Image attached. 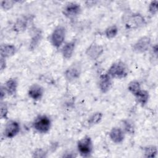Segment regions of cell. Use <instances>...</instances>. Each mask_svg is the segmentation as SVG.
<instances>
[{
    "label": "cell",
    "mask_w": 158,
    "mask_h": 158,
    "mask_svg": "<svg viewBox=\"0 0 158 158\" xmlns=\"http://www.w3.org/2000/svg\"><path fill=\"white\" fill-rule=\"evenodd\" d=\"M77 147L78 152L81 157H89L93 150V144L91 137L85 136L81 138L77 142Z\"/></svg>",
    "instance_id": "obj_5"
},
{
    "label": "cell",
    "mask_w": 158,
    "mask_h": 158,
    "mask_svg": "<svg viewBox=\"0 0 158 158\" xmlns=\"http://www.w3.org/2000/svg\"><path fill=\"white\" fill-rule=\"evenodd\" d=\"M6 93L3 88L2 86H1V92H0V98H1V101H2L3 99H4L6 95Z\"/></svg>",
    "instance_id": "obj_30"
},
{
    "label": "cell",
    "mask_w": 158,
    "mask_h": 158,
    "mask_svg": "<svg viewBox=\"0 0 158 158\" xmlns=\"http://www.w3.org/2000/svg\"><path fill=\"white\" fill-rule=\"evenodd\" d=\"M151 44V38L148 36H143L133 44V50L136 53H143L148 51Z\"/></svg>",
    "instance_id": "obj_9"
},
{
    "label": "cell",
    "mask_w": 158,
    "mask_h": 158,
    "mask_svg": "<svg viewBox=\"0 0 158 158\" xmlns=\"http://www.w3.org/2000/svg\"><path fill=\"white\" fill-rule=\"evenodd\" d=\"M112 86V78L106 72L100 75L98 81V86L102 93H107Z\"/></svg>",
    "instance_id": "obj_11"
},
{
    "label": "cell",
    "mask_w": 158,
    "mask_h": 158,
    "mask_svg": "<svg viewBox=\"0 0 158 158\" xmlns=\"http://www.w3.org/2000/svg\"><path fill=\"white\" fill-rule=\"evenodd\" d=\"M16 2L17 1L13 0H3L1 2V7L4 10H9L14 7Z\"/></svg>",
    "instance_id": "obj_25"
},
{
    "label": "cell",
    "mask_w": 158,
    "mask_h": 158,
    "mask_svg": "<svg viewBox=\"0 0 158 158\" xmlns=\"http://www.w3.org/2000/svg\"><path fill=\"white\" fill-rule=\"evenodd\" d=\"M51 120L47 115L43 114L35 118L32 123L33 128L39 133L45 134L49 131L51 128Z\"/></svg>",
    "instance_id": "obj_2"
},
{
    "label": "cell",
    "mask_w": 158,
    "mask_h": 158,
    "mask_svg": "<svg viewBox=\"0 0 158 158\" xmlns=\"http://www.w3.org/2000/svg\"><path fill=\"white\" fill-rule=\"evenodd\" d=\"M6 59L1 57V60H0V69L1 71H3L4 70L6 69Z\"/></svg>",
    "instance_id": "obj_29"
},
{
    "label": "cell",
    "mask_w": 158,
    "mask_h": 158,
    "mask_svg": "<svg viewBox=\"0 0 158 158\" xmlns=\"http://www.w3.org/2000/svg\"><path fill=\"white\" fill-rule=\"evenodd\" d=\"M41 36H42V33L41 30H37L34 32L33 35L31 37V42L30 44V49L31 50L35 49V48L38 46V43L40 42Z\"/></svg>",
    "instance_id": "obj_19"
},
{
    "label": "cell",
    "mask_w": 158,
    "mask_h": 158,
    "mask_svg": "<svg viewBox=\"0 0 158 158\" xmlns=\"http://www.w3.org/2000/svg\"><path fill=\"white\" fill-rule=\"evenodd\" d=\"M76 43L77 40L73 39L69 42L65 43L63 45L61 49V54L64 59H69L72 57L75 51Z\"/></svg>",
    "instance_id": "obj_14"
},
{
    "label": "cell",
    "mask_w": 158,
    "mask_h": 158,
    "mask_svg": "<svg viewBox=\"0 0 158 158\" xmlns=\"http://www.w3.org/2000/svg\"><path fill=\"white\" fill-rule=\"evenodd\" d=\"M143 153L145 157H156L157 153V146L154 145L147 146L143 148Z\"/></svg>",
    "instance_id": "obj_22"
},
{
    "label": "cell",
    "mask_w": 158,
    "mask_h": 158,
    "mask_svg": "<svg viewBox=\"0 0 158 158\" xmlns=\"http://www.w3.org/2000/svg\"><path fill=\"white\" fill-rule=\"evenodd\" d=\"M2 86L7 94L13 96L15 94L17 90L18 80L16 78H9Z\"/></svg>",
    "instance_id": "obj_15"
},
{
    "label": "cell",
    "mask_w": 158,
    "mask_h": 158,
    "mask_svg": "<svg viewBox=\"0 0 158 158\" xmlns=\"http://www.w3.org/2000/svg\"><path fill=\"white\" fill-rule=\"evenodd\" d=\"M46 152L43 149H37L33 153V157H46Z\"/></svg>",
    "instance_id": "obj_28"
},
{
    "label": "cell",
    "mask_w": 158,
    "mask_h": 158,
    "mask_svg": "<svg viewBox=\"0 0 158 158\" xmlns=\"http://www.w3.org/2000/svg\"><path fill=\"white\" fill-rule=\"evenodd\" d=\"M81 73V65L79 62L72 64L64 72V77L69 82L78 80Z\"/></svg>",
    "instance_id": "obj_6"
},
{
    "label": "cell",
    "mask_w": 158,
    "mask_h": 158,
    "mask_svg": "<svg viewBox=\"0 0 158 158\" xmlns=\"http://www.w3.org/2000/svg\"><path fill=\"white\" fill-rule=\"evenodd\" d=\"M28 19L26 16H21L17 19L13 25L12 29L17 33H22L24 31L28 26Z\"/></svg>",
    "instance_id": "obj_17"
},
{
    "label": "cell",
    "mask_w": 158,
    "mask_h": 158,
    "mask_svg": "<svg viewBox=\"0 0 158 158\" xmlns=\"http://www.w3.org/2000/svg\"><path fill=\"white\" fill-rule=\"evenodd\" d=\"M103 117V114L101 112H96L93 113L88 119V123L91 125L98 124L102 120Z\"/></svg>",
    "instance_id": "obj_24"
},
{
    "label": "cell",
    "mask_w": 158,
    "mask_h": 158,
    "mask_svg": "<svg viewBox=\"0 0 158 158\" xmlns=\"http://www.w3.org/2000/svg\"><path fill=\"white\" fill-rule=\"evenodd\" d=\"M20 131V123L16 120H10L5 125L3 135L7 138H13L19 134Z\"/></svg>",
    "instance_id": "obj_8"
},
{
    "label": "cell",
    "mask_w": 158,
    "mask_h": 158,
    "mask_svg": "<svg viewBox=\"0 0 158 158\" xmlns=\"http://www.w3.org/2000/svg\"><path fill=\"white\" fill-rule=\"evenodd\" d=\"M123 23L127 29L135 30L146 25L145 18L139 13H131L123 19Z\"/></svg>",
    "instance_id": "obj_1"
},
{
    "label": "cell",
    "mask_w": 158,
    "mask_h": 158,
    "mask_svg": "<svg viewBox=\"0 0 158 158\" xmlns=\"http://www.w3.org/2000/svg\"><path fill=\"white\" fill-rule=\"evenodd\" d=\"M81 7L80 4L75 2H70L65 4L62 9L63 15L68 19H73L80 14Z\"/></svg>",
    "instance_id": "obj_7"
},
{
    "label": "cell",
    "mask_w": 158,
    "mask_h": 158,
    "mask_svg": "<svg viewBox=\"0 0 158 158\" xmlns=\"http://www.w3.org/2000/svg\"><path fill=\"white\" fill-rule=\"evenodd\" d=\"M134 96L135 97L138 103L141 106H145L148 104L149 99V92L145 89H142Z\"/></svg>",
    "instance_id": "obj_18"
},
{
    "label": "cell",
    "mask_w": 158,
    "mask_h": 158,
    "mask_svg": "<svg viewBox=\"0 0 158 158\" xmlns=\"http://www.w3.org/2000/svg\"><path fill=\"white\" fill-rule=\"evenodd\" d=\"M66 36V28L64 26L59 25L54 28L50 35V42L56 48H60L64 43Z\"/></svg>",
    "instance_id": "obj_4"
},
{
    "label": "cell",
    "mask_w": 158,
    "mask_h": 158,
    "mask_svg": "<svg viewBox=\"0 0 158 158\" xmlns=\"http://www.w3.org/2000/svg\"><path fill=\"white\" fill-rule=\"evenodd\" d=\"M107 73L112 78H123L128 74V68L122 61L114 62L108 69Z\"/></svg>",
    "instance_id": "obj_3"
},
{
    "label": "cell",
    "mask_w": 158,
    "mask_h": 158,
    "mask_svg": "<svg viewBox=\"0 0 158 158\" xmlns=\"http://www.w3.org/2000/svg\"><path fill=\"white\" fill-rule=\"evenodd\" d=\"M111 141L115 144L122 143L125 139V132L122 128L115 127H113L109 133Z\"/></svg>",
    "instance_id": "obj_13"
},
{
    "label": "cell",
    "mask_w": 158,
    "mask_h": 158,
    "mask_svg": "<svg viewBox=\"0 0 158 158\" xmlns=\"http://www.w3.org/2000/svg\"><path fill=\"white\" fill-rule=\"evenodd\" d=\"M122 130L125 133H127L130 135H133L135 133V125L134 123L130 120H124L122 121Z\"/></svg>",
    "instance_id": "obj_21"
},
{
    "label": "cell",
    "mask_w": 158,
    "mask_h": 158,
    "mask_svg": "<svg viewBox=\"0 0 158 158\" xmlns=\"http://www.w3.org/2000/svg\"><path fill=\"white\" fill-rule=\"evenodd\" d=\"M104 52V48L102 45L95 42L92 43L85 51L86 56L91 60H96L101 57Z\"/></svg>",
    "instance_id": "obj_10"
},
{
    "label": "cell",
    "mask_w": 158,
    "mask_h": 158,
    "mask_svg": "<svg viewBox=\"0 0 158 158\" xmlns=\"http://www.w3.org/2000/svg\"><path fill=\"white\" fill-rule=\"evenodd\" d=\"M141 89V84L138 80H132L128 85V90L133 96L137 94Z\"/></svg>",
    "instance_id": "obj_23"
},
{
    "label": "cell",
    "mask_w": 158,
    "mask_h": 158,
    "mask_svg": "<svg viewBox=\"0 0 158 158\" xmlns=\"http://www.w3.org/2000/svg\"><path fill=\"white\" fill-rule=\"evenodd\" d=\"M44 88L37 83L31 85L28 90V95L33 101H40L43 96Z\"/></svg>",
    "instance_id": "obj_12"
},
{
    "label": "cell",
    "mask_w": 158,
    "mask_h": 158,
    "mask_svg": "<svg viewBox=\"0 0 158 158\" xmlns=\"http://www.w3.org/2000/svg\"><path fill=\"white\" fill-rule=\"evenodd\" d=\"M1 108V114L0 117L1 119H7L8 115V106L5 101H1L0 104Z\"/></svg>",
    "instance_id": "obj_26"
},
{
    "label": "cell",
    "mask_w": 158,
    "mask_h": 158,
    "mask_svg": "<svg viewBox=\"0 0 158 158\" xmlns=\"http://www.w3.org/2000/svg\"><path fill=\"white\" fill-rule=\"evenodd\" d=\"M157 5H158V1L155 0V1H152L148 6V11L150 13L151 15H154L157 14Z\"/></svg>",
    "instance_id": "obj_27"
},
{
    "label": "cell",
    "mask_w": 158,
    "mask_h": 158,
    "mask_svg": "<svg viewBox=\"0 0 158 158\" xmlns=\"http://www.w3.org/2000/svg\"><path fill=\"white\" fill-rule=\"evenodd\" d=\"M16 47L12 44H2L1 45V57L7 59L13 56L16 52Z\"/></svg>",
    "instance_id": "obj_16"
},
{
    "label": "cell",
    "mask_w": 158,
    "mask_h": 158,
    "mask_svg": "<svg viewBox=\"0 0 158 158\" xmlns=\"http://www.w3.org/2000/svg\"><path fill=\"white\" fill-rule=\"evenodd\" d=\"M118 32V28L116 25H112L107 27L104 30V35L108 39L115 38Z\"/></svg>",
    "instance_id": "obj_20"
}]
</instances>
